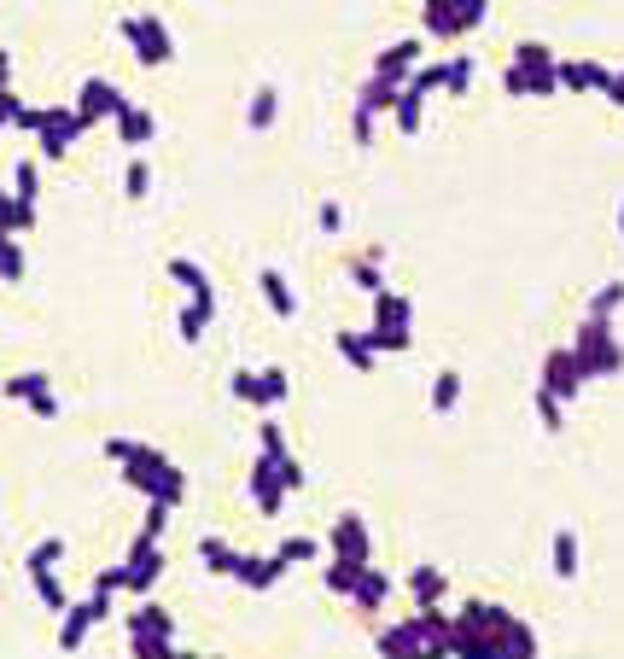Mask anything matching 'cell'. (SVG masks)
Listing matches in <instances>:
<instances>
[{"mask_svg":"<svg viewBox=\"0 0 624 659\" xmlns=\"http://www.w3.org/2000/svg\"><path fill=\"white\" fill-rule=\"evenodd\" d=\"M455 654L467 659H496V654H520L531 659L537 654V636L496 601H467L455 613Z\"/></svg>","mask_w":624,"mask_h":659,"instance_id":"6da1fadb","label":"cell"},{"mask_svg":"<svg viewBox=\"0 0 624 659\" xmlns=\"http://www.w3.org/2000/svg\"><path fill=\"white\" fill-rule=\"evenodd\" d=\"M123 485L140 490L146 502H170V508H175V502L187 496V473H181V467H175V461H170L164 450L140 444V450L129 455V461H123Z\"/></svg>","mask_w":624,"mask_h":659,"instance_id":"7a4b0ae2","label":"cell"},{"mask_svg":"<svg viewBox=\"0 0 624 659\" xmlns=\"http://www.w3.org/2000/svg\"><path fill=\"white\" fill-rule=\"evenodd\" d=\"M572 350H578V362H584L590 380H613V374L624 368V345L613 339V315H584Z\"/></svg>","mask_w":624,"mask_h":659,"instance_id":"3957f363","label":"cell"},{"mask_svg":"<svg viewBox=\"0 0 624 659\" xmlns=\"http://www.w3.org/2000/svg\"><path fill=\"white\" fill-rule=\"evenodd\" d=\"M129 648L140 659H170L175 654V619L170 607H158V601H146L140 595V613H129Z\"/></svg>","mask_w":624,"mask_h":659,"instance_id":"277c9868","label":"cell"},{"mask_svg":"<svg viewBox=\"0 0 624 659\" xmlns=\"http://www.w3.org/2000/svg\"><path fill=\"white\" fill-rule=\"evenodd\" d=\"M94 123L76 111V105H41V129H35V146H41V158H65L70 146H76V135H88Z\"/></svg>","mask_w":624,"mask_h":659,"instance_id":"5b68a950","label":"cell"},{"mask_svg":"<svg viewBox=\"0 0 624 659\" xmlns=\"http://www.w3.org/2000/svg\"><path fill=\"white\" fill-rule=\"evenodd\" d=\"M123 41L135 47V59L146 70H158V65H170L175 59V41H170V30H164V18H123Z\"/></svg>","mask_w":624,"mask_h":659,"instance_id":"8992f818","label":"cell"},{"mask_svg":"<svg viewBox=\"0 0 624 659\" xmlns=\"http://www.w3.org/2000/svg\"><path fill=\"white\" fill-rule=\"evenodd\" d=\"M105 613H111V595H105V590H88V601H70L65 619H59V648H65V654H76V648L88 642V630L100 625Z\"/></svg>","mask_w":624,"mask_h":659,"instance_id":"52a82bcc","label":"cell"},{"mask_svg":"<svg viewBox=\"0 0 624 659\" xmlns=\"http://www.w3.org/2000/svg\"><path fill=\"white\" fill-rule=\"evenodd\" d=\"M245 490H251V502L275 520L280 508H286V496H292L286 479H280V455H269V450L257 455V461H251V473H245Z\"/></svg>","mask_w":624,"mask_h":659,"instance_id":"ba28073f","label":"cell"},{"mask_svg":"<svg viewBox=\"0 0 624 659\" xmlns=\"http://www.w3.org/2000/svg\"><path fill=\"white\" fill-rule=\"evenodd\" d=\"M123 566H129V595H152V584L164 578V555H158V543H152L146 531L129 543V560H123Z\"/></svg>","mask_w":624,"mask_h":659,"instance_id":"9c48e42d","label":"cell"},{"mask_svg":"<svg viewBox=\"0 0 624 659\" xmlns=\"http://www.w3.org/2000/svg\"><path fill=\"white\" fill-rule=\"evenodd\" d=\"M584 380H590V374H584L578 350H549V356H543V385H549L555 397H566V403H572V397L584 391Z\"/></svg>","mask_w":624,"mask_h":659,"instance_id":"30bf717a","label":"cell"},{"mask_svg":"<svg viewBox=\"0 0 624 659\" xmlns=\"http://www.w3.org/2000/svg\"><path fill=\"white\" fill-rule=\"evenodd\" d=\"M123 88L117 82H105V76H88L82 88H76V111L88 117V123H100V117H123Z\"/></svg>","mask_w":624,"mask_h":659,"instance_id":"8fae6325","label":"cell"},{"mask_svg":"<svg viewBox=\"0 0 624 659\" xmlns=\"http://www.w3.org/2000/svg\"><path fill=\"white\" fill-rule=\"evenodd\" d=\"M409 625H415V636H420V654H455V625L438 613V601L420 607Z\"/></svg>","mask_w":624,"mask_h":659,"instance_id":"7c38bea8","label":"cell"},{"mask_svg":"<svg viewBox=\"0 0 624 659\" xmlns=\"http://www.w3.org/2000/svg\"><path fill=\"white\" fill-rule=\"evenodd\" d=\"M415 70H420V41H415V35H409V41H391L380 59H374V76L397 82V88H403V82H409Z\"/></svg>","mask_w":624,"mask_h":659,"instance_id":"4fadbf2b","label":"cell"},{"mask_svg":"<svg viewBox=\"0 0 624 659\" xmlns=\"http://www.w3.org/2000/svg\"><path fill=\"white\" fill-rule=\"evenodd\" d=\"M234 578H240L245 590H257V595H263V590H275L280 578H286V560H280V549H275V555H245Z\"/></svg>","mask_w":624,"mask_h":659,"instance_id":"5bb4252c","label":"cell"},{"mask_svg":"<svg viewBox=\"0 0 624 659\" xmlns=\"http://www.w3.org/2000/svg\"><path fill=\"white\" fill-rule=\"evenodd\" d=\"M502 88H508L514 100H531V94H555V88H560V76H555V65H549V70L508 65V70H502Z\"/></svg>","mask_w":624,"mask_h":659,"instance_id":"9a60e30c","label":"cell"},{"mask_svg":"<svg viewBox=\"0 0 624 659\" xmlns=\"http://www.w3.org/2000/svg\"><path fill=\"white\" fill-rule=\"evenodd\" d=\"M333 555H350V560H374V549H368V525H362V514H339V520H333Z\"/></svg>","mask_w":624,"mask_h":659,"instance_id":"2e32d148","label":"cell"},{"mask_svg":"<svg viewBox=\"0 0 624 659\" xmlns=\"http://www.w3.org/2000/svg\"><path fill=\"white\" fill-rule=\"evenodd\" d=\"M555 76H560V88H566V94H584V88H601V94H607V82H613V70L584 65V59H560Z\"/></svg>","mask_w":624,"mask_h":659,"instance_id":"e0dca14e","label":"cell"},{"mask_svg":"<svg viewBox=\"0 0 624 659\" xmlns=\"http://www.w3.org/2000/svg\"><path fill=\"white\" fill-rule=\"evenodd\" d=\"M117 135H123V146H152V135H158V117H152V111H146V105H123V117H117Z\"/></svg>","mask_w":624,"mask_h":659,"instance_id":"ac0fdd59","label":"cell"},{"mask_svg":"<svg viewBox=\"0 0 624 659\" xmlns=\"http://www.w3.org/2000/svg\"><path fill=\"white\" fill-rule=\"evenodd\" d=\"M426 35L432 41H455L461 30V0H426Z\"/></svg>","mask_w":624,"mask_h":659,"instance_id":"d6986e66","label":"cell"},{"mask_svg":"<svg viewBox=\"0 0 624 659\" xmlns=\"http://www.w3.org/2000/svg\"><path fill=\"white\" fill-rule=\"evenodd\" d=\"M257 286H263V304H269L280 321H292V315H298V292L286 286V275H280V269H263V275H257Z\"/></svg>","mask_w":624,"mask_h":659,"instance_id":"ffe728a7","label":"cell"},{"mask_svg":"<svg viewBox=\"0 0 624 659\" xmlns=\"http://www.w3.org/2000/svg\"><path fill=\"white\" fill-rule=\"evenodd\" d=\"M333 350L345 356L356 374H374V368H380V350L368 345V333H333Z\"/></svg>","mask_w":624,"mask_h":659,"instance_id":"44dd1931","label":"cell"},{"mask_svg":"<svg viewBox=\"0 0 624 659\" xmlns=\"http://www.w3.org/2000/svg\"><path fill=\"white\" fill-rule=\"evenodd\" d=\"M362 566L368 560H350V555H333L327 566H321V584L333 595H356V584H362Z\"/></svg>","mask_w":624,"mask_h":659,"instance_id":"7402d4cb","label":"cell"},{"mask_svg":"<svg viewBox=\"0 0 624 659\" xmlns=\"http://www.w3.org/2000/svg\"><path fill=\"white\" fill-rule=\"evenodd\" d=\"M275 117H280V88L263 82V88L251 94V105H245V129H251V135H263V129H275Z\"/></svg>","mask_w":624,"mask_h":659,"instance_id":"603a6c76","label":"cell"},{"mask_svg":"<svg viewBox=\"0 0 624 659\" xmlns=\"http://www.w3.org/2000/svg\"><path fill=\"white\" fill-rule=\"evenodd\" d=\"M397 94H403L397 82L368 76V82H362V94H356V111H362V117H380V111H391V105H397Z\"/></svg>","mask_w":624,"mask_h":659,"instance_id":"cb8c5ba5","label":"cell"},{"mask_svg":"<svg viewBox=\"0 0 624 659\" xmlns=\"http://www.w3.org/2000/svg\"><path fill=\"white\" fill-rule=\"evenodd\" d=\"M164 269H170V280H175V286H187L193 298H216V286H210L205 263H193V257H170Z\"/></svg>","mask_w":624,"mask_h":659,"instance_id":"d4e9b609","label":"cell"},{"mask_svg":"<svg viewBox=\"0 0 624 659\" xmlns=\"http://www.w3.org/2000/svg\"><path fill=\"white\" fill-rule=\"evenodd\" d=\"M199 560H205V572H216V578H234L245 555L234 543H222V537H205V543H199Z\"/></svg>","mask_w":624,"mask_h":659,"instance_id":"484cf974","label":"cell"},{"mask_svg":"<svg viewBox=\"0 0 624 659\" xmlns=\"http://www.w3.org/2000/svg\"><path fill=\"white\" fill-rule=\"evenodd\" d=\"M0 123H12L18 135H35L41 129V105H24L12 88H0Z\"/></svg>","mask_w":624,"mask_h":659,"instance_id":"4316f807","label":"cell"},{"mask_svg":"<svg viewBox=\"0 0 624 659\" xmlns=\"http://www.w3.org/2000/svg\"><path fill=\"white\" fill-rule=\"evenodd\" d=\"M24 578H30L35 601H41V607H47V613H53V619H65L70 595H65V584H59V578H53V566H47V572H24Z\"/></svg>","mask_w":624,"mask_h":659,"instance_id":"83f0119b","label":"cell"},{"mask_svg":"<svg viewBox=\"0 0 624 659\" xmlns=\"http://www.w3.org/2000/svg\"><path fill=\"white\" fill-rule=\"evenodd\" d=\"M385 595H391V578H385L380 566H362V584H356V595H350V601H356L362 613H380Z\"/></svg>","mask_w":624,"mask_h":659,"instance_id":"f1b7e54d","label":"cell"},{"mask_svg":"<svg viewBox=\"0 0 624 659\" xmlns=\"http://www.w3.org/2000/svg\"><path fill=\"white\" fill-rule=\"evenodd\" d=\"M391 123H397L403 135H420V123H426V94H420V88H403L397 105H391Z\"/></svg>","mask_w":624,"mask_h":659,"instance_id":"f546056e","label":"cell"},{"mask_svg":"<svg viewBox=\"0 0 624 659\" xmlns=\"http://www.w3.org/2000/svg\"><path fill=\"white\" fill-rule=\"evenodd\" d=\"M374 321H380V327H415V304L385 286L380 298H374Z\"/></svg>","mask_w":624,"mask_h":659,"instance_id":"4dcf8cb0","label":"cell"},{"mask_svg":"<svg viewBox=\"0 0 624 659\" xmlns=\"http://www.w3.org/2000/svg\"><path fill=\"white\" fill-rule=\"evenodd\" d=\"M210 315H216V298H193V304L181 310V321H175V333H181L187 345H199V339H205V327H210Z\"/></svg>","mask_w":624,"mask_h":659,"instance_id":"1f68e13d","label":"cell"},{"mask_svg":"<svg viewBox=\"0 0 624 659\" xmlns=\"http://www.w3.org/2000/svg\"><path fill=\"white\" fill-rule=\"evenodd\" d=\"M409 590H415L420 607H432V601H444L450 578H444V566H415V572H409Z\"/></svg>","mask_w":624,"mask_h":659,"instance_id":"d6a6232c","label":"cell"},{"mask_svg":"<svg viewBox=\"0 0 624 659\" xmlns=\"http://www.w3.org/2000/svg\"><path fill=\"white\" fill-rule=\"evenodd\" d=\"M286 397H292V380H286V368H263V374H257V409L269 415V409H280Z\"/></svg>","mask_w":624,"mask_h":659,"instance_id":"836d02e7","label":"cell"},{"mask_svg":"<svg viewBox=\"0 0 624 659\" xmlns=\"http://www.w3.org/2000/svg\"><path fill=\"white\" fill-rule=\"evenodd\" d=\"M0 228H6V234H30L35 228V199L6 193V199H0Z\"/></svg>","mask_w":624,"mask_h":659,"instance_id":"e575fe53","label":"cell"},{"mask_svg":"<svg viewBox=\"0 0 624 659\" xmlns=\"http://www.w3.org/2000/svg\"><path fill=\"white\" fill-rule=\"evenodd\" d=\"M41 391H53V380H47L41 368H24V374H12V380H6V403H35Z\"/></svg>","mask_w":624,"mask_h":659,"instance_id":"d590c367","label":"cell"},{"mask_svg":"<svg viewBox=\"0 0 624 659\" xmlns=\"http://www.w3.org/2000/svg\"><path fill=\"white\" fill-rule=\"evenodd\" d=\"M350 286H362L368 298H380L385 292V263H374V257H350Z\"/></svg>","mask_w":624,"mask_h":659,"instance_id":"8d00e7d4","label":"cell"},{"mask_svg":"<svg viewBox=\"0 0 624 659\" xmlns=\"http://www.w3.org/2000/svg\"><path fill=\"white\" fill-rule=\"evenodd\" d=\"M368 345L380 350V356H397V350L415 345V327H380V321H374V327H368Z\"/></svg>","mask_w":624,"mask_h":659,"instance_id":"74e56055","label":"cell"},{"mask_svg":"<svg viewBox=\"0 0 624 659\" xmlns=\"http://www.w3.org/2000/svg\"><path fill=\"white\" fill-rule=\"evenodd\" d=\"M455 403H461V374H455V368H444V374L432 380V415H450Z\"/></svg>","mask_w":624,"mask_h":659,"instance_id":"f35d334b","label":"cell"},{"mask_svg":"<svg viewBox=\"0 0 624 659\" xmlns=\"http://www.w3.org/2000/svg\"><path fill=\"white\" fill-rule=\"evenodd\" d=\"M555 578H578V531H555Z\"/></svg>","mask_w":624,"mask_h":659,"instance_id":"ab89813d","label":"cell"},{"mask_svg":"<svg viewBox=\"0 0 624 659\" xmlns=\"http://www.w3.org/2000/svg\"><path fill=\"white\" fill-rule=\"evenodd\" d=\"M146 193H152V164L135 152V158H129V170H123V199H135V205H140Z\"/></svg>","mask_w":624,"mask_h":659,"instance_id":"60d3db41","label":"cell"},{"mask_svg":"<svg viewBox=\"0 0 624 659\" xmlns=\"http://www.w3.org/2000/svg\"><path fill=\"white\" fill-rule=\"evenodd\" d=\"M531 403H537V420H543V432H560V426H566V409H560L566 397H555L549 385H537V397H531Z\"/></svg>","mask_w":624,"mask_h":659,"instance_id":"b9f144b4","label":"cell"},{"mask_svg":"<svg viewBox=\"0 0 624 659\" xmlns=\"http://www.w3.org/2000/svg\"><path fill=\"white\" fill-rule=\"evenodd\" d=\"M65 560V537H41L30 555H24V572H47V566H59Z\"/></svg>","mask_w":624,"mask_h":659,"instance_id":"7bdbcfd3","label":"cell"},{"mask_svg":"<svg viewBox=\"0 0 624 659\" xmlns=\"http://www.w3.org/2000/svg\"><path fill=\"white\" fill-rule=\"evenodd\" d=\"M374 642H380V654H420V636H415V625H391V630H380Z\"/></svg>","mask_w":624,"mask_h":659,"instance_id":"ee69618b","label":"cell"},{"mask_svg":"<svg viewBox=\"0 0 624 659\" xmlns=\"http://www.w3.org/2000/svg\"><path fill=\"white\" fill-rule=\"evenodd\" d=\"M444 76H450V82H444L450 94H467V88H473V76H479V65H473V53H455L450 65H444Z\"/></svg>","mask_w":624,"mask_h":659,"instance_id":"f6af8a7d","label":"cell"},{"mask_svg":"<svg viewBox=\"0 0 624 659\" xmlns=\"http://www.w3.org/2000/svg\"><path fill=\"white\" fill-rule=\"evenodd\" d=\"M514 65L549 70V65H560V59H555V47H543V41H520V47H514Z\"/></svg>","mask_w":624,"mask_h":659,"instance_id":"bcb514c9","label":"cell"},{"mask_svg":"<svg viewBox=\"0 0 624 659\" xmlns=\"http://www.w3.org/2000/svg\"><path fill=\"white\" fill-rule=\"evenodd\" d=\"M0 275H6V286L24 280V245H18V234H6V245H0Z\"/></svg>","mask_w":624,"mask_h":659,"instance_id":"7dc6e473","label":"cell"},{"mask_svg":"<svg viewBox=\"0 0 624 659\" xmlns=\"http://www.w3.org/2000/svg\"><path fill=\"white\" fill-rule=\"evenodd\" d=\"M12 193H18V199H41V175H35L30 158H24V164H12Z\"/></svg>","mask_w":624,"mask_h":659,"instance_id":"c3c4849f","label":"cell"},{"mask_svg":"<svg viewBox=\"0 0 624 659\" xmlns=\"http://www.w3.org/2000/svg\"><path fill=\"white\" fill-rule=\"evenodd\" d=\"M315 555H321L315 537H286V543H280V560H286V566H304V560H315Z\"/></svg>","mask_w":624,"mask_h":659,"instance_id":"681fc988","label":"cell"},{"mask_svg":"<svg viewBox=\"0 0 624 659\" xmlns=\"http://www.w3.org/2000/svg\"><path fill=\"white\" fill-rule=\"evenodd\" d=\"M613 310H624V280H613V286H601L590 298V315H613Z\"/></svg>","mask_w":624,"mask_h":659,"instance_id":"f907efd6","label":"cell"},{"mask_svg":"<svg viewBox=\"0 0 624 659\" xmlns=\"http://www.w3.org/2000/svg\"><path fill=\"white\" fill-rule=\"evenodd\" d=\"M444 82H450V76H444V65H420L415 76L403 82V88H420V94H432V88H444Z\"/></svg>","mask_w":624,"mask_h":659,"instance_id":"816d5d0a","label":"cell"},{"mask_svg":"<svg viewBox=\"0 0 624 659\" xmlns=\"http://www.w3.org/2000/svg\"><path fill=\"white\" fill-rule=\"evenodd\" d=\"M280 479H286V490H292V496H298V490L310 485V473H304V467H298V455H292V450L280 455Z\"/></svg>","mask_w":624,"mask_h":659,"instance_id":"f5cc1de1","label":"cell"},{"mask_svg":"<svg viewBox=\"0 0 624 659\" xmlns=\"http://www.w3.org/2000/svg\"><path fill=\"white\" fill-rule=\"evenodd\" d=\"M164 525H170V502H146V525H140V531L158 543V537H164Z\"/></svg>","mask_w":624,"mask_h":659,"instance_id":"db71d44e","label":"cell"},{"mask_svg":"<svg viewBox=\"0 0 624 659\" xmlns=\"http://www.w3.org/2000/svg\"><path fill=\"white\" fill-rule=\"evenodd\" d=\"M257 432H263V450H269V455H286V432H280L275 409H269V415H263V426H257Z\"/></svg>","mask_w":624,"mask_h":659,"instance_id":"11a10c76","label":"cell"},{"mask_svg":"<svg viewBox=\"0 0 624 659\" xmlns=\"http://www.w3.org/2000/svg\"><path fill=\"white\" fill-rule=\"evenodd\" d=\"M490 18V0H461V30H479Z\"/></svg>","mask_w":624,"mask_h":659,"instance_id":"9f6ffc18","label":"cell"},{"mask_svg":"<svg viewBox=\"0 0 624 659\" xmlns=\"http://www.w3.org/2000/svg\"><path fill=\"white\" fill-rule=\"evenodd\" d=\"M228 391H234L240 403H257V374H245V368H234V380H228Z\"/></svg>","mask_w":624,"mask_h":659,"instance_id":"6f0895ef","label":"cell"},{"mask_svg":"<svg viewBox=\"0 0 624 659\" xmlns=\"http://www.w3.org/2000/svg\"><path fill=\"white\" fill-rule=\"evenodd\" d=\"M100 450H105V461H117V467H123V461H129V455L140 450V444H135V438H105Z\"/></svg>","mask_w":624,"mask_h":659,"instance_id":"680465c9","label":"cell"},{"mask_svg":"<svg viewBox=\"0 0 624 659\" xmlns=\"http://www.w3.org/2000/svg\"><path fill=\"white\" fill-rule=\"evenodd\" d=\"M315 228H321V234H339V228H345V210H339V205H321V210H315Z\"/></svg>","mask_w":624,"mask_h":659,"instance_id":"91938a15","label":"cell"},{"mask_svg":"<svg viewBox=\"0 0 624 659\" xmlns=\"http://www.w3.org/2000/svg\"><path fill=\"white\" fill-rule=\"evenodd\" d=\"M30 415L35 420H59V397H53V391H41V397L30 403Z\"/></svg>","mask_w":624,"mask_h":659,"instance_id":"94428289","label":"cell"},{"mask_svg":"<svg viewBox=\"0 0 624 659\" xmlns=\"http://www.w3.org/2000/svg\"><path fill=\"white\" fill-rule=\"evenodd\" d=\"M350 135H356V146H374V117L356 111V117H350Z\"/></svg>","mask_w":624,"mask_h":659,"instance_id":"6125c7cd","label":"cell"},{"mask_svg":"<svg viewBox=\"0 0 624 659\" xmlns=\"http://www.w3.org/2000/svg\"><path fill=\"white\" fill-rule=\"evenodd\" d=\"M619 240H624V199H619Z\"/></svg>","mask_w":624,"mask_h":659,"instance_id":"be15d7a7","label":"cell"}]
</instances>
